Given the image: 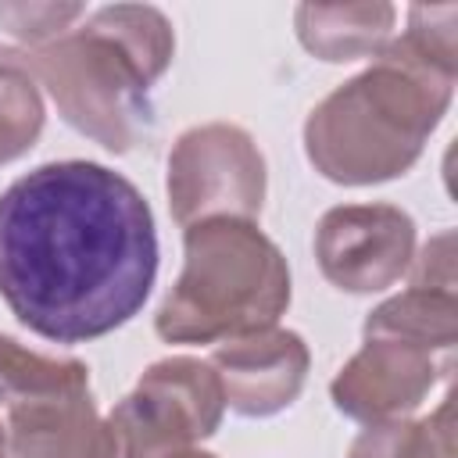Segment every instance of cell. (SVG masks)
Listing matches in <instances>:
<instances>
[{
  "label": "cell",
  "mask_w": 458,
  "mask_h": 458,
  "mask_svg": "<svg viewBox=\"0 0 458 458\" xmlns=\"http://www.w3.org/2000/svg\"><path fill=\"white\" fill-rule=\"evenodd\" d=\"M154 276V215L122 172L50 161L0 193V297L36 336L114 333L147 304Z\"/></svg>",
  "instance_id": "obj_1"
},
{
  "label": "cell",
  "mask_w": 458,
  "mask_h": 458,
  "mask_svg": "<svg viewBox=\"0 0 458 458\" xmlns=\"http://www.w3.org/2000/svg\"><path fill=\"white\" fill-rule=\"evenodd\" d=\"M454 4L408 7L404 36H394L365 72L322 97L304 122V154L340 186H372L404 175L451 107L458 79Z\"/></svg>",
  "instance_id": "obj_2"
},
{
  "label": "cell",
  "mask_w": 458,
  "mask_h": 458,
  "mask_svg": "<svg viewBox=\"0 0 458 458\" xmlns=\"http://www.w3.org/2000/svg\"><path fill=\"white\" fill-rule=\"evenodd\" d=\"M172 54V21L150 4H111L47 47L0 50L43 82L75 132L111 154H129L150 136V86L168 72Z\"/></svg>",
  "instance_id": "obj_3"
},
{
  "label": "cell",
  "mask_w": 458,
  "mask_h": 458,
  "mask_svg": "<svg viewBox=\"0 0 458 458\" xmlns=\"http://www.w3.org/2000/svg\"><path fill=\"white\" fill-rule=\"evenodd\" d=\"M290 308V265L247 218H208L182 229V272L154 329L168 344H222L276 326Z\"/></svg>",
  "instance_id": "obj_4"
},
{
  "label": "cell",
  "mask_w": 458,
  "mask_h": 458,
  "mask_svg": "<svg viewBox=\"0 0 458 458\" xmlns=\"http://www.w3.org/2000/svg\"><path fill=\"white\" fill-rule=\"evenodd\" d=\"M225 415V394L211 361L172 354L154 361L107 411L118 458H165L208 440Z\"/></svg>",
  "instance_id": "obj_5"
},
{
  "label": "cell",
  "mask_w": 458,
  "mask_h": 458,
  "mask_svg": "<svg viewBox=\"0 0 458 458\" xmlns=\"http://www.w3.org/2000/svg\"><path fill=\"white\" fill-rule=\"evenodd\" d=\"M168 208L186 229L208 218L254 222L265 204L268 172L254 136L233 122L186 129L168 154Z\"/></svg>",
  "instance_id": "obj_6"
},
{
  "label": "cell",
  "mask_w": 458,
  "mask_h": 458,
  "mask_svg": "<svg viewBox=\"0 0 458 458\" xmlns=\"http://www.w3.org/2000/svg\"><path fill=\"white\" fill-rule=\"evenodd\" d=\"M315 258L344 293H383L408 276L415 222L394 204H340L318 218Z\"/></svg>",
  "instance_id": "obj_7"
},
{
  "label": "cell",
  "mask_w": 458,
  "mask_h": 458,
  "mask_svg": "<svg viewBox=\"0 0 458 458\" xmlns=\"http://www.w3.org/2000/svg\"><path fill=\"white\" fill-rule=\"evenodd\" d=\"M447 372L451 354H437L386 336H365L361 351H354L329 383V397L347 419L361 426L397 422L411 419V411H419V404L437 390Z\"/></svg>",
  "instance_id": "obj_8"
},
{
  "label": "cell",
  "mask_w": 458,
  "mask_h": 458,
  "mask_svg": "<svg viewBox=\"0 0 458 458\" xmlns=\"http://www.w3.org/2000/svg\"><path fill=\"white\" fill-rule=\"evenodd\" d=\"M208 361L218 372L225 408L243 419H268L301 397L311 351L301 333L265 326L215 344Z\"/></svg>",
  "instance_id": "obj_9"
},
{
  "label": "cell",
  "mask_w": 458,
  "mask_h": 458,
  "mask_svg": "<svg viewBox=\"0 0 458 458\" xmlns=\"http://www.w3.org/2000/svg\"><path fill=\"white\" fill-rule=\"evenodd\" d=\"M11 458H118L114 433L89 386L54 390L4 408Z\"/></svg>",
  "instance_id": "obj_10"
},
{
  "label": "cell",
  "mask_w": 458,
  "mask_h": 458,
  "mask_svg": "<svg viewBox=\"0 0 458 458\" xmlns=\"http://www.w3.org/2000/svg\"><path fill=\"white\" fill-rule=\"evenodd\" d=\"M397 7L372 0V4H301L293 14L297 39L308 54L329 64L376 57L394 39Z\"/></svg>",
  "instance_id": "obj_11"
},
{
  "label": "cell",
  "mask_w": 458,
  "mask_h": 458,
  "mask_svg": "<svg viewBox=\"0 0 458 458\" xmlns=\"http://www.w3.org/2000/svg\"><path fill=\"white\" fill-rule=\"evenodd\" d=\"M365 336H386L437 354H451L458 340V297L454 290L408 286L404 293L369 311Z\"/></svg>",
  "instance_id": "obj_12"
},
{
  "label": "cell",
  "mask_w": 458,
  "mask_h": 458,
  "mask_svg": "<svg viewBox=\"0 0 458 458\" xmlns=\"http://www.w3.org/2000/svg\"><path fill=\"white\" fill-rule=\"evenodd\" d=\"M347 458H454V404L440 401L426 419H397L365 426Z\"/></svg>",
  "instance_id": "obj_13"
},
{
  "label": "cell",
  "mask_w": 458,
  "mask_h": 458,
  "mask_svg": "<svg viewBox=\"0 0 458 458\" xmlns=\"http://www.w3.org/2000/svg\"><path fill=\"white\" fill-rule=\"evenodd\" d=\"M72 386H89L86 361L39 354L18 344L14 336L0 333V408H14L21 401Z\"/></svg>",
  "instance_id": "obj_14"
},
{
  "label": "cell",
  "mask_w": 458,
  "mask_h": 458,
  "mask_svg": "<svg viewBox=\"0 0 458 458\" xmlns=\"http://www.w3.org/2000/svg\"><path fill=\"white\" fill-rule=\"evenodd\" d=\"M43 122L47 107L39 82L25 68L0 57V165L29 154L43 132Z\"/></svg>",
  "instance_id": "obj_15"
},
{
  "label": "cell",
  "mask_w": 458,
  "mask_h": 458,
  "mask_svg": "<svg viewBox=\"0 0 458 458\" xmlns=\"http://www.w3.org/2000/svg\"><path fill=\"white\" fill-rule=\"evenodd\" d=\"M82 4H0V25L29 47H47L72 32V21L82 18Z\"/></svg>",
  "instance_id": "obj_16"
},
{
  "label": "cell",
  "mask_w": 458,
  "mask_h": 458,
  "mask_svg": "<svg viewBox=\"0 0 458 458\" xmlns=\"http://www.w3.org/2000/svg\"><path fill=\"white\" fill-rule=\"evenodd\" d=\"M454 236L440 233L433 236L419 258H411V286H429V290H454V258H451Z\"/></svg>",
  "instance_id": "obj_17"
},
{
  "label": "cell",
  "mask_w": 458,
  "mask_h": 458,
  "mask_svg": "<svg viewBox=\"0 0 458 458\" xmlns=\"http://www.w3.org/2000/svg\"><path fill=\"white\" fill-rule=\"evenodd\" d=\"M165 458H215L211 451H197V447H186V451H172V454H165Z\"/></svg>",
  "instance_id": "obj_18"
},
{
  "label": "cell",
  "mask_w": 458,
  "mask_h": 458,
  "mask_svg": "<svg viewBox=\"0 0 458 458\" xmlns=\"http://www.w3.org/2000/svg\"><path fill=\"white\" fill-rule=\"evenodd\" d=\"M0 458H11V444H7V429L0 422Z\"/></svg>",
  "instance_id": "obj_19"
}]
</instances>
